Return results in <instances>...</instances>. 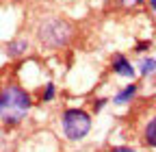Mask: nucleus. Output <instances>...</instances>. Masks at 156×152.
Returning a JSON list of instances; mask_svg holds the SVG:
<instances>
[{
    "label": "nucleus",
    "mask_w": 156,
    "mask_h": 152,
    "mask_svg": "<svg viewBox=\"0 0 156 152\" xmlns=\"http://www.w3.org/2000/svg\"><path fill=\"white\" fill-rule=\"evenodd\" d=\"M52 98H54V85H52V83H48V87H46V91H44V100H46V102H50Z\"/></svg>",
    "instance_id": "nucleus-9"
},
{
    "label": "nucleus",
    "mask_w": 156,
    "mask_h": 152,
    "mask_svg": "<svg viewBox=\"0 0 156 152\" xmlns=\"http://www.w3.org/2000/svg\"><path fill=\"white\" fill-rule=\"evenodd\" d=\"M30 109V96L17 85H9L0 91V120L9 126L20 124Z\"/></svg>",
    "instance_id": "nucleus-1"
},
{
    "label": "nucleus",
    "mask_w": 156,
    "mask_h": 152,
    "mask_svg": "<svg viewBox=\"0 0 156 152\" xmlns=\"http://www.w3.org/2000/svg\"><path fill=\"white\" fill-rule=\"evenodd\" d=\"M122 2H126V5H139L141 0H122Z\"/></svg>",
    "instance_id": "nucleus-12"
},
{
    "label": "nucleus",
    "mask_w": 156,
    "mask_h": 152,
    "mask_svg": "<svg viewBox=\"0 0 156 152\" xmlns=\"http://www.w3.org/2000/svg\"><path fill=\"white\" fill-rule=\"evenodd\" d=\"M61 124H63V135L69 141H80L91 130V115L80 109H67L61 118Z\"/></svg>",
    "instance_id": "nucleus-2"
},
{
    "label": "nucleus",
    "mask_w": 156,
    "mask_h": 152,
    "mask_svg": "<svg viewBox=\"0 0 156 152\" xmlns=\"http://www.w3.org/2000/svg\"><path fill=\"white\" fill-rule=\"evenodd\" d=\"M113 72L124 76V78H134V67L130 65V61L124 54H115L113 56Z\"/></svg>",
    "instance_id": "nucleus-4"
},
{
    "label": "nucleus",
    "mask_w": 156,
    "mask_h": 152,
    "mask_svg": "<svg viewBox=\"0 0 156 152\" xmlns=\"http://www.w3.org/2000/svg\"><path fill=\"white\" fill-rule=\"evenodd\" d=\"M39 39L48 48H61L69 39V31L67 24L58 22V20H48L39 26Z\"/></svg>",
    "instance_id": "nucleus-3"
},
{
    "label": "nucleus",
    "mask_w": 156,
    "mask_h": 152,
    "mask_svg": "<svg viewBox=\"0 0 156 152\" xmlns=\"http://www.w3.org/2000/svg\"><path fill=\"white\" fill-rule=\"evenodd\" d=\"M150 72H156V59H145V61L141 63V74L147 76Z\"/></svg>",
    "instance_id": "nucleus-8"
},
{
    "label": "nucleus",
    "mask_w": 156,
    "mask_h": 152,
    "mask_svg": "<svg viewBox=\"0 0 156 152\" xmlns=\"http://www.w3.org/2000/svg\"><path fill=\"white\" fill-rule=\"evenodd\" d=\"M26 48H28V44H26V42H22V39H20V42H11V44H9V52H11L13 56L26 52Z\"/></svg>",
    "instance_id": "nucleus-7"
},
{
    "label": "nucleus",
    "mask_w": 156,
    "mask_h": 152,
    "mask_svg": "<svg viewBox=\"0 0 156 152\" xmlns=\"http://www.w3.org/2000/svg\"><path fill=\"white\" fill-rule=\"evenodd\" d=\"M134 93H136V85L130 83L126 89H122V91L113 98V102H115V104H126V102H130V100L134 98Z\"/></svg>",
    "instance_id": "nucleus-6"
},
{
    "label": "nucleus",
    "mask_w": 156,
    "mask_h": 152,
    "mask_svg": "<svg viewBox=\"0 0 156 152\" xmlns=\"http://www.w3.org/2000/svg\"><path fill=\"white\" fill-rule=\"evenodd\" d=\"M143 141L150 148H156V118H152L143 128Z\"/></svg>",
    "instance_id": "nucleus-5"
},
{
    "label": "nucleus",
    "mask_w": 156,
    "mask_h": 152,
    "mask_svg": "<svg viewBox=\"0 0 156 152\" xmlns=\"http://www.w3.org/2000/svg\"><path fill=\"white\" fill-rule=\"evenodd\" d=\"M111 152H136V150H132V148H126V146H119V148H113Z\"/></svg>",
    "instance_id": "nucleus-10"
},
{
    "label": "nucleus",
    "mask_w": 156,
    "mask_h": 152,
    "mask_svg": "<svg viewBox=\"0 0 156 152\" xmlns=\"http://www.w3.org/2000/svg\"><path fill=\"white\" fill-rule=\"evenodd\" d=\"M104 104H106V100H98V102L93 104V109H95V111H100V109H102Z\"/></svg>",
    "instance_id": "nucleus-11"
},
{
    "label": "nucleus",
    "mask_w": 156,
    "mask_h": 152,
    "mask_svg": "<svg viewBox=\"0 0 156 152\" xmlns=\"http://www.w3.org/2000/svg\"><path fill=\"white\" fill-rule=\"evenodd\" d=\"M152 2V9H154V13H156V0H150Z\"/></svg>",
    "instance_id": "nucleus-13"
}]
</instances>
